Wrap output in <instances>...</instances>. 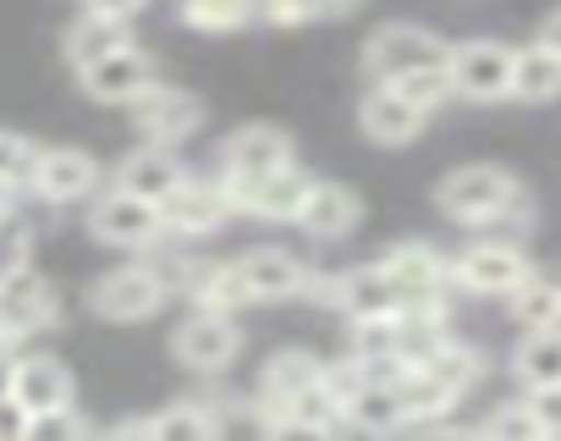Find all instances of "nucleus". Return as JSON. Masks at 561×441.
Masks as SVG:
<instances>
[{
    "mask_svg": "<svg viewBox=\"0 0 561 441\" xmlns=\"http://www.w3.org/2000/svg\"><path fill=\"white\" fill-rule=\"evenodd\" d=\"M435 204L451 220H462V227H490V220L523 210V188L506 166H457V171L440 177Z\"/></svg>",
    "mask_w": 561,
    "mask_h": 441,
    "instance_id": "f257e3e1",
    "label": "nucleus"
},
{
    "mask_svg": "<svg viewBox=\"0 0 561 441\" xmlns=\"http://www.w3.org/2000/svg\"><path fill=\"white\" fill-rule=\"evenodd\" d=\"M446 61H451V45L435 39L430 29H419V23H391L364 45L369 83H397L408 72H446Z\"/></svg>",
    "mask_w": 561,
    "mask_h": 441,
    "instance_id": "f03ea898",
    "label": "nucleus"
},
{
    "mask_svg": "<svg viewBox=\"0 0 561 441\" xmlns=\"http://www.w3.org/2000/svg\"><path fill=\"white\" fill-rule=\"evenodd\" d=\"M512 61H517V50L501 45V39L451 45V61H446L451 94H457V100H473V105H501V100H512Z\"/></svg>",
    "mask_w": 561,
    "mask_h": 441,
    "instance_id": "7ed1b4c3",
    "label": "nucleus"
},
{
    "mask_svg": "<svg viewBox=\"0 0 561 441\" xmlns=\"http://www.w3.org/2000/svg\"><path fill=\"white\" fill-rule=\"evenodd\" d=\"M165 298H171V287L160 282L154 265H116V271H105V276L89 287V309H94L100 320H111V326H138V320H149Z\"/></svg>",
    "mask_w": 561,
    "mask_h": 441,
    "instance_id": "20e7f679",
    "label": "nucleus"
},
{
    "mask_svg": "<svg viewBox=\"0 0 561 441\" xmlns=\"http://www.w3.org/2000/svg\"><path fill=\"white\" fill-rule=\"evenodd\" d=\"M231 210H248V215H264V220H298L314 177L293 160V166H275L264 177H220Z\"/></svg>",
    "mask_w": 561,
    "mask_h": 441,
    "instance_id": "39448f33",
    "label": "nucleus"
},
{
    "mask_svg": "<svg viewBox=\"0 0 561 441\" xmlns=\"http://www.w3.org/2000/svg\"><path fill=\"white\" fill-rule=\"evenodd\" d=\"M89 233L111 249H149L160 233H165V220H160V204L154 199H138L127 188H111L94 210H89Z\"/></svg>",
    "mask_w": 561,
    "mask_h": 441,
    "instance_id": "423d86ee",
    "label": "nucleus"
},
{
    "mask_svg": "<svg viewBox=\"0 0 561 441\" xmlns=\"http://www.w3.org/2000/svg\"><path fill=\"white\" fill-rule=\"evenodd\" d=\"M237 348H242V331H237V320L220 315V309L187 315V320L176 326V337H171V353H176L193 375H220V370L237 359Z\"/></svg>",
    "mask_w": 561,
    "mask_h": 441,
    "instance_id": "0eeeda50",
    "label": "nucleus"
},
{
    "mask_svg": "<svg viewBox=\"0 0 561 441\" xmlns=\"http://www.w3.org/2000/svg\"><path fill=\"white\" fill-rule=\"evenodd\" d=\"M424 122H430V111L413 105L397 83H369V94L358 100V127H364V138L380 144V149L413 144V138L424 133Z\"/></svg>",
    "mask_w": 561,
    "mask_h": 441,
    "instance_id": "6e6552de",
    "label": "nucleus"
},
{
    "mask_svg": "<svg viewBox=\"0 0 561 441\" xmlns=\"http://www.w3.org/2000/svg\"><path fill=\"white\" fill-rule=\"evenodd\" d=\"M133 122H138V133L149 138V144H182L187 133H198V122H204V105L187 94V89H171V83H149L133 105Z\"/></svg>",
    "mask_w": 561,
    "mask_h": 441,
    "instance_id": "1a4fd4ad",
    "label": "nucleus"
},
{
    "mask_svg": "<svg viewBox=\"0 0 561 441\" xmlns=\"http://www.w3.org/2000/svg\"><path fill=\"white\" fill-rule=\"evenodd\" d=\"M226 210H231L226 188H220V182H198V177H182V182L160 199V220H165V233H176V238H204V233H215L220 220H226Z\"/></svg>",
    "mask_w": 561,
    "mask_h": 441,
    "instance_id": "9d476101",
    "label": "nucleus"
},
{
    "mask_svg": "<svg viewBox=\"0 0 561 441\" xmlns=\"http://www.w3.org/2000/svg\"><path fill=\"white\" fill-rule=\"evenodd\" d=\"M78 83H83V94L100 100V105H133V100L154 83V61H149L138 45H122V50L100 56L94 67H83Z\"/></svg>",
    "mask_w": 561,
    "mask_h": 441,
    "instance_id": "9b49d317",
    "label": "nucleus"
},
{
    "mask_svg": "<svg viewBox=\"0 0 561 441\" xmlns=\"http://www.w3.org/2000/svg\"><path fill=\"white\" fill-rule=\"evenodd\" d=\"M56 315H61V298L34 271H18L7 287H0V337L7 342H23V337L56 326Z\"/></svg>",
    "mask_w": 561,
    "mask_h": 441,
    "instance_id": "f8f14e48",
    "label": "nucleus"
},
{
    "mask_svg": "<svg viewBox=\"0 0 561 441\" xmlns=\"http://www.w3.org/2000/svg\"><path fill=\"white\" fill-rule=\"evenodd\" d=\"M28 188L45 204H78V199H89L100 188V166H94V155H83L72 144H56V149H39Z\"/></svg>",
    "mask_w": 561,
    "mask_h": 441,
    "instance_id": "ddd939ff",
    "label": "nucleus"
},
{
    "mask_svg": "<svg viewBox=\"0 0 561 441\" xmlns=\"http://www.w3.org/2000/svg\"><path fill=\"white\" fill-rule=\"evenodd\" d=\"M293 138L270 127V122H253V127H237L226 144H220V177H264L275 166H293Z\"/></svg>",
    "mask_w": 561,
    "mask_h": 441,
    "instance_id": "4468645a",
    "label": "nucleus"
},
{
    "mask_svg": "<svg viewBox=\"0 0 561 441\" xmlns=\"http://www.w3.org/2000/svg\"><path fill=\"white\" fill-rule=\"evenodd\" d=\"M386 271H391V282H397V293H402V309L440 304L446 276H457L430 244H397V249L386 255Z\"/></svg>",
    "mask_w": 561,
    "mask_h": 441,
    "instance_id": "2eb2a0df",
    "label": "nucleus"
},
{
    "mask_svg": "<svg viewBox=\"0 0 561 441\" xmlns=\"http://www.w3.org/2000/svg\"><path fill=\"white\" fill-rule=\"evenodd\" d=\"M451 271H457L462 287H473V293H501V298H512V287L534 276L528 260H523L512 244H473V249L457 255Z\"/></svg>",
    "mask_w": 561,
    "mask_h": 441,
    "instance_id": "dca6fc26",
    "label": "nucleus"
},
{
    "mask_svg": "<svg viewBox=\"0 0 561 441\" xmlns=\"http://www.w3.org/2000/svg\"><path fill=\"white\" fill-rule=\"evenodd\" d=\"M12 397L39 419V414H56V408H72V370L50 353H23L18 359V375H12Z\"/></svg>",
    "mask_w": 561,
    "mask_h": 441,
    "instance_id": "f3484780",
    "label": "nucleus"
},
{
    "mask_svg": "<svg viewBox=\"0 0 561 441\" xmlns=\"http://www.w3.org/2000/svg\"><path fill=\"white\" fill-rule=\"evenodd\" d=\"M331 298H336V309H342L347 320H386V315L402 309V293H397L386 260H380V265H358V271H347V276L331 287Z\"/></svg>",
    "mask_w": 561,
    "mask_h": 441,
    "instance_id": "a211bd4d",
    "label": "nucleus"
},
{
    "mask_svg": "<svg viewBox=\"0 0 561 441\" xmlns=\"http://www.w3.org/2000/svg\"><path fill=\"white\" fill-rule=\"evenodd\" d=\"M231 265H237V276H242L248 298H293V293H304V287H309L304 260H298V255H287V249H248V255H237Z\"/></svg>",
    "mask_w": 561,
    "mask_h": 441,
    "instance_id": "6ab92c4d",
    "label": "nucleus"
},
{
    "mask_svg": "<svg viewBox=\"0 0 561 441\" xmlns=\"http://www.w3.org/2000/svg\"><path fill=\"white\" fill-rule=\"evenodd\" d=\"M342 425H358V430H402L408 425V408H402V392H397V375H364L347 397H342Z\"/></svg>",
    "mask_w": 561,
    "mask_h": 441,
    "instance_id": "aec40b11",
    "label": "nucleus"
},
{
    "mask_svg": "<svg viewBox=\"0 0 561 441\" xmlns=\"http://www.w3.org/2000/svg\"><path fill=\"white\" fill-rule=\"evenodd\" d=\"M358 215H364V204H358L353 188L314 177V188H309V199H304V210H298V227H304L309 238H325V244H331V238H347V233L358 227Z\"/></svg>",
    "mask_w": 561,
    "mask_h": 441,
    "instance_id": "412c9836",
    "label": "nucleus"
},
{
    "mask_svg": "<svg viewBox=\"0 0 561 441\" xmlns=\"http://www.w3.org/2000/svg\"><path fill=\"white\" fill-rule=\"evenodd\" d=\"M187 171H182V160L171 155V144H144V149H133L122 166H116V188H127V193H138V199H165L176 182H182Z\"/></svg>",
    "mask_w": 561,
    "mask_h": 441,
    "instance_id": "4be33fe9",
    "label": "nucleus"
},
{
    "mask_svg": "<svg viewBox=\"0 0 561 441\" xmlns=\"http://www.w3.org/2000/svg\"><path fill=\"white\" fill-rule=\"evenodd\" d=\"M397 392H402V408H408V425H440L457 403H462V392L451 386V381H440L435 370H424V364H408V370H397Z\"/></svg>",
    "mask_w": 561,
    "mask_h": 441,
    "instance_id": "5701e85b",
    "label": "nucleus"
},
{
    "mask_svg": "<svg viewBox=\"0 0 561 441\" xmlns=\"http://www.w3.org/2000/svg\"><path fill=\"white\" fill-rule=\"evenodd\" d=\"M556 94H561V45L556 39H539V45L517 50V61H512V100L545 105Z\"/></svg>",
    "mask_w": 561,
    "mask_h": 441,
    "instance_id": "b1692460",
    "label": "nucleus"
},
{
    "mask_svg": "<svg viewBox=\"0 0 561 441\" xmlns=\"http://www.w3.org/2000/svg\"><path fill=\"white\" fill-rule=\"evenodd\" d=\"M325 381H331V364L314 359V353H304V348L275 353V359L264 364V375H259L264 403H287V397H298V392H309V386H325Z\"/></svg>",
    "mask_w": 561,
    "mask_h": 441,
    "instance_id": "393cba45",
    "label": "nucleus"
},
{
    "mask_svg": "<svg viewBox=\"0 0 561 441\" xmlns=\"http://www.w3.org/2000/svg\"><path fill=\"white\" fill-rule=\"evenodd\" d=\"M122 45H133V34H127V23H122V18L83 12V18L67 29V61H72V72L94 67L100 56H111V50H122Z\"/></svg>",
    "mask_w": 561,
    "mask_h": 441,
    "instance_id": "a878e982",
    "label": "nucleus"
},
{
    "mask_svg": "<svg viewBox=\"0 0 561 441\" xmlns=\"http://www.w3.org/2000/svg\"><path fill=\"white\" fill-rule=\"evenodd\" d=\"M512 375H517L528 392H539V386H561V326H539V331H528V337L517 342V353H512Z\"/></svg>",
    "mask_w": 561,
    "mask_h": 441,
    "instance_id": "bb28decb",
    "label": "nucleus"
},
{
    "mask_svg": "<svg viewBox=\"0 0 561 441\" xmlns=\"http://www.w3.org/2000/svg\"><path fill=\"white\" fill-rule=\"evenodd\" d=\"M215 430H220V419L204 403H171L154 419H144V436H160V441H209Z\"/></svg>",
    "mask_w": 561,
    "mask_h": 441,
    "instance_id": "cd10ccee",
    "label": "nucleus"
},
{
    "mask_svg": "<svg viewBox=\"0 0 561 441\" xmlns=\"http://www.w3.org/2000/svg\"><path fill=\"white\" fill-rule=\"evenodd\" d=\"M512 320L523 331H539V326H561V287L545 282V276H528L512 287Z\"/></svg>",
    "mask_w": 561,
    "mask_h": 441,
    "instance_id": "c85d7f7f",
    "label": "nucleus"
},
{
    "mask_svg": "<svg viewBox=\"0 0 561 441\" xmlns=\"http://www.w3.org/2000/svg\"><path fill=\"white\" fill-rule=\"evenodd\" d=\"M182 23L204 34H231L253 23V0H182Z\"/></svg>",
    "mask_w": 561,
    "mask_h": 441,
    "instance_id": "c756f323",
    "label": "nucleus"
},
{
    "mask_svg": "<svg viewBox=\"0 0 561 441\" xmlns=\"http://www.w3.org/2000/svg\"><path fill=\"white\" fill-rule=\"evenodd\" d=\"M479 430H484V436H495V441H545L534 403H501V408H495Z\"/></svg>",
    "mask_w": 561,
    "mask_h": 441,
    "instance_id": "7c9ffc66",
    "label": "nucleus"
},
{
    "mask_svg": "<svg viewBox=\"0 0 561 441\" xmlns=\"http://www.w3.org/2000/svg\"><path fill=\"white\" fill-rule=\"evenodd\" d=\"M34 160H39V149L23 138V133H7L0 127V188H28L34 182Z\"/></svg>",
    "mask_w": 561,
    "mask_h": 441,
    "instance_id": "2f4dec72",
    "label": "nucleus"
},
{
    "mask_svg": "<svg viewBox=\"0 0 561 441\" xmlns=\"http://www.w3.org/2000/svg\"><path fill=\"white\" fill-rule=\"evenodd\" d=\"M28 255H34L28 227H23V220H12V215H0V287H7L18 271H28Z\"/></svg>",
    "mask_w": 561,
    "mask_h": 441,
    "instance_id": "473e14b6",
    "label": "nucleus"
},
{
    "mask_svg": "<svg viewBox=\"0 0 561 441\" xmlns=\"http://www.w3.org/2000/svg\"><path fill=\"white\" fill-rule=\"evenodd\" d=\"M397 89H402L413 105H424L430 116L451 100V78H446V72H408V78H397Z\"/></svg>",
    "mask_w": 561,
    "mask_h": 441,
    "instance_id": "72a5a7b5",
    "label": "nucleus"
},
{
    "mask_svg": "<svg viewBox=\"0 0 561 441\" xmlns=\"http://www.w3.org/2000/svg\"><path fill=\"white\" fill-rule=\"evenodd\" d=\"M28 430H34V414L18 397H0V441H28Z\"/></svg>",
    "mask_w": 561,
    "mask_h": 441,
    "instance_id": "f704fd0d",
    "label": "nucleus"
},
{
    "mask_svg": "<svg viewBox=\"0 0 561 441\" xmlns=\"http://www.w3.org/2000/svg\"><path fill=\"white\" fill-rule=\"evenodd\" d=\"M528 403H534V414H539V430H545V436H561V386H539Z\"/></svg>",
    "mask_w": 561,
    "mask_h": 441,
    "instance_id": "c9c22d12",
    "label": "nucleus"
},
{
    "mask_svg": "<svg viewBox=\"0 0 561 441\" xmlns=\"http://www.w3.org/2000/svg\"><path fill=\"white\" fill-rule=\"evenodd\" d=\"M28 436H34V441H39V436H83V419H78L72 408H56V414H39Z\"/></svg>",
    "mask_w": 561,
    "mask_h": 441,
    "instance_id": "e433bc0d",
    "label": "nucleus"
},
{
    "mask_svg": "<svg viewBox=\"0 0 561 441\" xmlns=\"http://www.w3.org/2000/svg\"><path fill=\"white\" fill-rule=\"evenodd\" d=\"M83 12H100V18H122V23H133L149 0H78Z\"/></svg>",
    "mask_w": 561,
    "mask_h": 441,
    "instance_id": "4c0bfd02",
    "label": "nucleus"
},
{
    "mask_svg": "<svg viewBox=\"0 0 561 441\" xmlns=\"http://www.w3.org/2000/svg\"><path fill=\"white\" fill-rule=\"evenodd\" d=\"M18 342H7V337H0V397H12V375H18Z\"/></svg>",
    "mask_w": 561,
    "mask_h": 441,
    "instance_id": "58836bf2",
    "label": "nucleus"
},
{
    "mask_svg": "<svg viewBox=\"0 0 561 441\" xmlns=\"http://www.w3.org/2000/svg\"><path fill=\"white\" fill-rule=\"evenodd\" d=\"M0 215H7V210H0Z\"/></svg>",
    "mask_w": 561,
    "mask_h": 441,
    "instance_id": "ea45409f",
    "label": "nucleus"
}]
</instances>
